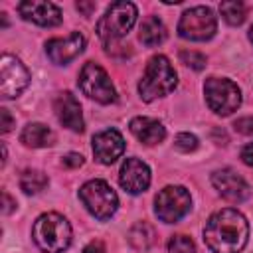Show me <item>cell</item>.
<instances>
[{"instance_id": "30", "label": "cell", "mask_w": 253, "mask_h": 253, "mask_svg": "<svg viewBox=\"0 0 253 253\" xmlns=\"http://www.w3.org/2000/svg\"><path fill=\"white\" fill-rule=\"evenodd\" d=\"M241 160H243L247 166L253 168V142H249L247 146H243V150H241Z\"/></svg>"}, {"instance_id": "9", "label": "cell", "mask_w": 253, "mask_h": 253, "mask_svg": "<svg viewBox=\"0 0 253 253\" xmlns=\"http://www.w3.org/2000/svg\"><path fill=\"white\" fill-rule=\"evenodd\" d=\"M79 87L89 99H95L101 105H109L117 101V93L107 71L93 61L83 65L79 73Z\"/></svg>"}, {"instance_id": "8", "label": "cell", "mask_w": 253, "mask_h": 253, "mask_svg": "<svg viewBox=\"0 0 253 253\" xmlns=\"http://www.w3.org/2000/svg\"><path fill=\"white\" fill-rule=\"evenodd\" d=\"M217 30V20L208 6H194L186 10L178 22V34L184 40L206 42L213 38Z\"/></svg>"}, {"instance_id": "6", "label": "cell", "mask_w": 253, "mask_h": 253, "mask_svg": "<svg viewBox=\"0 0 253 253\" xmlns=\"http://www.w3.org/2000/svg\"><path fill=\"white\" fill-rule=\"evenodd\" d=\"M79 198L87 208V211L97 219H109L119 208V198L105 180L85 182L79 190Z\"/></svg>"}, {"instance_id": "4", "label": "cell", "mask_w": 253, "mask_h": 253, "mask_svg": "<svg viewBox=\"0 0 253 253\" xmlns=\"http://www.w3.org/2000/svg\"><path fill=\"white\" fill-rule=\"evenodd\" d=\"M136 16L138 12L132 2H126V0L115 2L107 8V12L97 22V36L105 45H111L123 36H126V32L134 26Z\"/></svg>"}, {"instance_id": "24", "label": "cell", "mask_w": 253, "mask_h": 253, "mask_svg": "<svg viewBox=\"0 0 253 253\" xmlns=\"http://www.w3.org/2000/svg\"><path fill=\"white\" fill-rule=\"evenodd\" d=\"M180 59H182L184 65L192 67L194 71H200V69L206 67V55L200 53V51H194V49H184V51H180Z\"/></svg>"}, {"instance_id": "7", "label": "cell", "mask_w": 253, "mask_h": 253, "mask_svg": "<svg viewBox=\"0 0 253 253\" xmlns=\"http://www.w3.org/2000/svg\"><path fill=\"white\" fill-rule=\"evenodd\" d=\"M192 208L190 192L184 186H166L154 200V213L164 223L180 221Z\"/></svg>"}, {"instance_id": "19", "label": "cell", "mask_w": 253, "mask_h": 253, "mask_svg": "<svg viewBox=\"0 0 253 253\" xmlns=\"http://www.w3.org/2000/svg\"><path fill=\"white\" fill-rule=\"evenodd\" d=\"M140 42L148 47L160 45L166 40V26L162 24V20H158L156 16H148L142 26H140V34H138Z\"/></svg>"}, {"instance_id": "2", "label": "cell", "mask_w": 253, "mask_h": 253, "mask_svg": "<svg viewBox=\"0 0 253 253\" xmlns=\"http://www.w3.org/2000/svg\"><path fill=\"white\" fill-rule=\"evenodd\" d=\"M32 237L43 253H63L71 243V225L55 211L42 213L34 221Z\"/></svg>"}, {"instance_id": "3", "label": "cell", "mask_w": 253, "mask_h": 253, "mask_svg": "<svg viewBox=\"0 0 253 253\" xmlns=\"http://www.w3.org/2000/svg\"><path fill=\"white\" fill-rule=\"evenodd\" d=\"M176 85H178V75H176L172 63L168 61V57L154 55L146 63L144 75L138 83V93H140L142 101L150 103V101H156V99L172 93L176 89Z\"/></svg>"}, {"instance_id": "12", "label": "cell", "mask_w": 253, "mask_h": 253, "mask_svg": "<svg viewBox=\"0 0 253 253\" xmlns=\"http://www.w3.org/2000/svg\"><path fill=\"white\" fill-rule=\"evenodd\" d=\"M85 49V36L71 32L65 38H53L45 43V53L55 65H67Z\"/></svg>"}, {"instance_id": "33", "label": "cell", "mask_w": 253, "mask_h": 253, "mask_svg": "<svg viewBox=\"0 0 253 253\" xmlns=\"http://www.w3.org/2000/svg\"><path fill=\"white\" fill-rule=\"evenodd\" d=\"M249 40L253 42V26H251V30H249Z\"/></svg>"}, {"instance_id": "15", "label": "cell", "mask_w": 253, "mask_h": 253, "mask_svg": "<svg viewBox=\"0 0 253 253\" xmlns=\"http://www.w3.org/2000/svg\"><path fill=\"white\" fill-rule=\"evenodd\" d=\"M119 182L128 194H142L150 186V168L138 158H126L121 166Z\"/></svg>"}, {"instance_id": "16", "label": "cell", "mask_w": 253, "mask_h": 253, "mask_svg": "<svg viewBox=\"0 0 253 253\" xmlns=\"http://www.w3.org/2000/svg\"><path fill=\"white\" fill-rule=\"evenodd\" d=\"M53 109H55V117L57 121L67 126L73 132H81L83 130V113H81V105L79 101L69 93L63 91L55 97L53 101Z\"/></svg>"}, {"instance_id": "10", "label": "cell", "mask_w": 253, "mask_h": 253, "mask_svg": "<svg viewBox=\"0 0 253 253\" xmlns=\"http://www.w3.org/2000/svg\"><path fill=\"white\" fill-rule=\"evenodd\" d=\"M30 83V71L26 65L10 53L0 57V95L2 99L18 97Z\"/></svg>"}, {"instance_id": "28", "label": "cell", "mask_w": 253, "mask_h": 253, "mask_svg": "<svg viewBox=\"0 0 253 253\" xmlns=\"http://www.w3.org/2000/svg\"><path fill=\"white\" fill-rule=\"evenodd\" d=\"M61 164L67 166V168H79V166H83V156L77 154V152H69L61 158Z\"/></svg>"}, {"instance_id": "22", "label": "cell", "mask_w": 253, "mask_h": 253, "mask_svg": "<svg viewBox=\"0 0 253 253\" xmlns=\"http://www.w3.org/2000/svg\"><path fill=\"white\" fill-rule=\"evenodd\" d=\"M219 12H221L223 20H225L229 26H239V24H243L245 14H247L243 2H237V0L221 2V4H219Z\"/></svg>"}, {"instance_id": "27", "label": "cell", "mask_w": 253, "mask_h": 253, "mask_svg": "<svg viewBox=\"0 0 253 253\" xmlns=\"http://www.w3.org/2000/svg\"><path fill=\"white\" fill-rule=\"evenodd\" d=\"M12 126H14V119H12V115L8 113V109H0V132L6 134V132L12 130Z\"/></svg>"}, {"instance_id": "26", "label": "cell", "mask_w": 253, "mask_h": 253, "mask_svg": "<svg viewBox=\"0 0 253 253\" xmlns=\"http://www.w3.org/2000/svg\"><path fill=\"white\" fill-rule=\"evenodd\" d=\"M233 128L239 134H253V117H243L233 123Z\"/></svg>"}, {"instance_id": "20", "label": "cell", "mask_w": 253, "mask_h": 253, "mask_svg": "<svg viewBox=\"0 0 253 253\" xmlns=\"http://www.w3.org/2000/svg\"><path fill=\"white\" fill-rule=\"evenodd\" d=\"M156 241V231L150 223L146 221H138L130 227L128 231V243L136 249V251H148Z\"/></svg>"}, {"instance_id": "25", "label": "cell", "mask_w": 253, "mask_h": 253, "mask_svg": "<svg viewBox=\"0 0 253 253\" xmlns=\"http://www.w3.org/2000/svg\"><path fill=\"white\" fill-rule=\"evenodd\" d=\"M174 146L180 152H194L198 148V138L194 134H190V132H180L174 138Z\"/></svg>"}, {"instance_id": "14", "label": "cell", "mask_w": 253, "mask_h": 253, "mask_svg": "<svg viewBox=\"0 0 253 253\" xmlns=\"http://www.w3.org/2000/svg\"><path fill=\"white\" fill-rule=\"evenodd\" d=\"M125 152V138L117 128L101 130L93 136V154L101 164H113Z\"/></svg>"}, {"instance_id": "13", "label": "cell", "mask_w": 253, "mask_h": 253, "mask_svg": "<svg viewBox=\"0 0 253 253\" xmlns=\"http://www.w3.org/2000/svg\"><path fill=\"white\" fill-rule=\"evenodd\" d=\"M18 12L24 20L34 22L43 28H53V26L61 24V10L53 2H42V0L20 2Z\"/></svg>"}, {"instance_id": "1", "label": "cell", "mask_w": 253, "mask_h": 253, "mask_svg": "<svg viewBox=\"0 0 253 253\" xmlns=\"http://www.w3.org/2000/svg\"><path fill=\"white\" fill-rule=\"evenodd\" d=\"M249 239V223L233 208L215 211L204 227V241L211 253H239Z\"/></svg>"}, {"instance_id": "21", "label": "cell", "mask_w": 253, "mask_h": 253, "mask_svg": "<svg viewBox=\"0 0 253 253\" xmlns=\"http://www.w3.org/2000/svg\"><path fill=\"white\" fill-rule=\"evenodd\" d=\"M47 176L40 170H24L22 176H20V188L26 192V194H40L42 190L47 188Z\"/></svg>"}, {"instance_id": "5", "label": "cell", "mask_w": 253, "mask_h": 253, "mask_svg": "<svg viewBox=\"0 0 253 253\" xmlns=\"http://www.w3.org/2000/svg\"><path fill=\"white\" fill-rule=\"evenodd\" d=\"M204 95L208 107L221 117L231 115L241 105V91L237 83L225 77H210L204 83Z\"/></svg>"}, {"instance_id": "11", "label": "cell", "mask_w": 253, "mask_h": 253, "mask_svg": "<svg viewBox=\"0 0 253 253\" xmlns=\"http://www.w3.org/2000/svg\"><path fill=\"white\" fill-rule=\"evenodd\" d=\"M211 184H213V188L217 190V194L221 198H225L227 202H233V204L245 202L249 198V194H251L249 184L237 172H233L229 168L215 170L211 174Z\"/></svg>"}, {"instance_id": "31", "label": "cell", "mask_w": 253, "mask_h": 253, "mask_svg": "<svg viewBox=\"0 0 253 253\" xmlns=\"http://www.w3.org/2000/svg\"><path fill=\"white\" fill-rule=\"evenodd\" d=\"M77 10L83 12L85 16H89L95 10V2H77Z\"/></svg>"}, {"instance_id": "29", "label": "cell", "mask_w": 253, "mask_h": 253, "mask_svg": "<svg viewBox=\"0 0 253 253\" xmlns=\"http://www.w3.org/2000/svg\"><path fill=\"white\" fill-rule=\"evenodd\" d=\"M83 253H107V251H105V245L99 239H95V241H91V243L85 245Z\"/></svg>"}, {"instance_id": "32", "label": "cell", "mask_w": 253, "mask_h": 253, "mask_svg": "<svg viewBox=\"0 0 253 253\" xmlns=\"http://www.w3.org/2000/svg\"><path fill=\"white\" fill-rule=\"evenodd\" d=\"M2 198H4V208H2V211H4V213H10V211L14 210V206H16V202H14L6 192L2 194Z\"/></svg>"}, {"instance_id": "23", "label": "cell", "mask_w": 253, "mask_h": 253, "mask_svg": "<svg viewBox=\"0 0 253 253\" xmlns=\"http://www.w3.org/2000/svg\"><path fill=\"white\" fill-rule=\"evenodd\" d=\"M168 253H196V245L188 235H174L168 241Z\"/></svg>"}, {"instance_id": "18", "label": "cell", "mask_w": 253, "mask_h": 253, "mask_svg": "<svg viewBox=\"0 0 253 253\" xmlns=\"http://www.w3.org/2000/svg\"><path fill=\"white\" fill-rule=\"evenodd\" d=\"M20 140L30 148H45L55 142V134L43 123H30L22 128Z\"/></svg>"}, {"instance_id": "17", "label": "cell", "mask_w": 253, "mask_h": 253, "mask_svg": "<svg viewBox=\"0 0 253 253\" xmlns=\"http://www.w3.org/2000/svg\"><path fill=\"white\" fill-rule=\"evenodd\" d=\"M130 132L146 146H152V144H158L164 140L166 136V128L160 121L156 119H150V117H134L130 121Z\"/></svg>"}]
</instances>
